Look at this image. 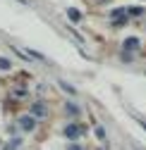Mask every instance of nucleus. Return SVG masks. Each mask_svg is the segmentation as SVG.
I'll return each instance as SVG.
<instances>
[{
  "label": "nucleus",
  "mask_w": 146,
  "mask_h": 150,
  "mask_svg": "<svg viewBox=\"0 0 146 150\" xmlns=\"http://www.w3.org/2000/svg\"><path fill=\"white\" fill-rule=\"evenodd\" d=\"M19 126H22L24 131H31V129L36 126V119H34V117H19Z\"/></svg>",
  "instance_id": "f257e3e1"
},
{
  "label": "nucleus",
  "mask_w": 146,
  "mask_h": 150,
  "mask_svg": "<svg viewBox=\"0 0 146 150\" xmlns=\"http://www.w3.org/2000/svg\"><path fill=\"white\" fill-rule=\"evenodd\" d=\"M65 134H67V138H77V136L82 134V129H79L77 124H69V126L65 129Z\"/></svg>",
  "instance_id": "f03ea898"
},
{
  "label": "nucleus",
  "mask_w": 146,
  "mask_h": 150,
  "mask_svg": "<svg viewBox=\"0 0 146 150\" xmlns=\"http://www.w3.org/2000/svg\"><path fill=\"white\" fill-rule=\"evenodd\" d=\"M34 115H36V117H46V107H43L41 103H36V105L31 107V117H34Z\"/></svg>",
  "instance_id": "7ed1b4c3"
},
{
  "label": "nucleus",
  "mask_w": 146,
  "mask_h": 150,
  "mask_svg": "<svg viewBox=\"0 0 146 150\" xmlns=\"http://www.w3.org/2000/svg\"><path fill=\"white\" fill-rule=\"evenodd\" d=\"M62 88H65L67 93H74V86H69V83H65V81H62Z\"/></svg>",
  "instance_id": "20e7f679"
},
{
  "label": "nucleus",
  "mask_w": 146,
  "mask_h": 150,
  "mask_svg": "<svg viewBox=\"0 0 146 150\" xmlns=\"http://www.w3.org/2000/svg\"><path fill=\"white\" fill-rule=\"evenodd\" d=\"M0 67H3V69H7V67H10V62H7V60H0Z\"/></svg>",
  "instance_id": "39448f33"
},
{
  "label": "nucleus",
  "mask_w": 146,
  "mask_h": 150,
  "mask_svg": "<svg viewBox=\"0 0 146 150\" xmlns=\"http://www.w3.org/2000/svg\"><path fill=\"white\" fill-rule=\"evenodd\" d=\"M67 150H82V148H79V145H69Z\"/></svg>",
  "instance_id": "423d86ee"
}]
</instances>
